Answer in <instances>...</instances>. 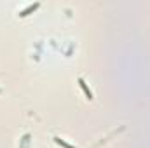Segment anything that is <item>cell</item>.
Here are the masks:
<instances>
[{
  "label": "cell",
  "mask_w": 150,
  "mask_h": 148,
  "mask_svg": "<svg viewBox=\"0 0 150 148\" xmlns=\"http://www.w3.org/2000/svg\"><path fill=\"white\" fill-rule=\"evenodd\" d=\"M54 141H56L58 145H61V147H63V148H74V147H72V145H68V143H65V141H63L61 138H54Z\"/></svg>",
  "instance_id": "obj_3"
},
{
  "label": "cell",
  "mask_w": 150,
  "mask_h": 148,
  "mask_svg": "<svg viewBox=\"0 0 150 148\" xmlns=\"http://www.w3.org/2000/svg\"><path fill=\"white\" fill-rule=\"evenodd\" d=\"M79 85H80V89L84 91V94H86V98L87 99H93V92H91V89L86 85V82H84V78H79Z\"/></svg>",
  "instance_id": "obj_1"
},
{
  "label": "cell",
  "mask_w": 150,
  "mask_h": 148,
  "mask_svg": "<svg viewBox=\"0 0 150 148\" xmlns=\"http://www.w3.org/2000/svg\"><path fill=\"white\" fill-rule=\"evenodd\" d=\"M38 7H40V4H32V5H28V7H26V9H23V11H21V12H19V16H21V18H25V16H28V14H30V12H33V11H37Z\"/></svg>",
  "instance_id": "obj_2"
}]
</instances>
